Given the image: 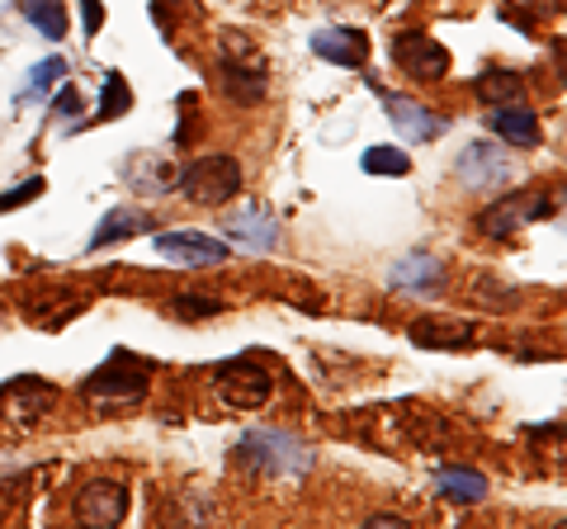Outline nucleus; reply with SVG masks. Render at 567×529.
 <instances>
[{
  "mask_svg": "<svg viewBox=\"0 0 567 529\" xmlns=\"http://www.w3.org/2000/svg\"><path fill=\"white\" fill-rule=\"evenodd\" d=\"M223 232L233 237L237 246H246V251H275L284 227H279V218H275L265 204H241V208H233V214H227Z\"/></svg>",
  "mask_w": 567,
  "mask_h": 529,
  "instance_id": "9d476101",
  "label": "nucleus"
},
{
  "mask_svg": "<svg viewBox=\"0 0 567 529\" xmlns=\"http://www.w3.org/2000/svg\"><path fill=\"white\" fill-rule=\"evenodd\" d=\"M383 104H388V123H393L406 143H435V137L450 128V118H440L435 110H425V104L406 100V95H383Z\"/></svg>",
  "mask_w": 567,
  "mask_h": 529,
  "instance_id": "f8f14e48",
  "label": "nucleus"
},
{
  "mask_svg": "<svg viewBox=\"0 0 567 529\" xmlns=\"http://www.w3.org/2000/svg\"><path fill=\"white\" fill-rule=\"evenodd\" d=\"M477 232H487L492 241H511L525 227V204H520V194H511V199H496L487 204L483 214H477Z\"/></svg>",
  "mask_w": 567,
  "mask_h": 529,
  "instance_id": "6ab92c4d",
  "label": "nucleus"
},
{
  "mask_svg": "<svg viewBox=\"0 0 567 529\" xmlns=\"http://www.w3.org/2000/svg\"><path fill=\"white\" fill-rule=\"evenodd\" d=\"M171 317H181V322H204V317H218L223 312V303H218V298H171Z\"/></svg>",
  "mask_w": 567,
  "mask_h": 529,
  "instance_id": "393cba45",
  "label": "nucleus"
},
{
  "mask_svg": "<svg viewBox=\"0 0 567 529\" xmlns=\"http://www.w3.org/2000/svg\"><path fill=\"white\" fill-rule=\"evenodd\" d=\"M473 95L487 104V110H496V104H511V100H525V81L516 72H502V66H492V72H483L473 81Z\"/></svg>",
  "mask_w": 567,
  "mask_h": 529,
  "instance_id": "aec40b11",
  "label": "nucleus"
},
{
  "mask_svg": "<svg viewBox=\"0 0 567 529\" xmlns=\"http://www.w3.org/2000/svg\"><path fill=\"white\" fill-rule=\"evenodd\" d=\"M393 62L412 81H440L450 72V48L435 43L431 33H398L393 39Z\"/></svg>",
  "mask_w": 567,
  "mask_h": 529,
  "instance_id": "1a4fd4ad",
  "label": "nucleus"
},
{
  "mask_svg": "<svg viewBox=\"0 0 567 529\" xmlns=\"http://www.w3.org/2000/svg\"><path fill=\"white\" fill-rule=\"evenodd\" d=\"M123 110H133V91L123 85L118 72H104V95L95 104V123H114Z\"/></svg>",
  "mask_w": 567,
  "mask_h": 529,
  "instance_id": "4be33fe9",
  "label": "nucleus"
},
{
  "mask_svg": "<svg viewBox=\"0 0 567 529\" xmlns=\"http://www.w3.org/2000/svg\"><path fill=\"white\" fill-rule=\"evenodd\" d=\"M554 214H558V199H554V194H544V189H535V199L525 204V222H544Z\"/></svg>",
  "mask_w": 567,
  "mask_h": 529,
  "instance_id": "bb28decb",
  "label": "nucleus"
},
{
  "mask_svg": "<svg viewBox=\"0 0 567 529\" xmlns=\"http://www.w3.org/2000/svg\"><path fill=\"white\" fill-rule=\"evenodd\" d=\"M312 52L331 66H364L369 62V39L360 29H346V24H331V29H317L312 33Z\"/></svg>",
  "mask_w": 567,
  "mask_h": 529,
  "instance_id": "4468645a",
  "label": "nucleus"
},
{
  "mask_svg": "<svg viewBox=\"0 0 567 529\" xmlns=\"http://www.w3.org/2000/svg\"><path fill=\"white\" fill-rule=\"evenodd\" d=\"M175 185H181L194 204L223 208L241 194V162L233 152H208V156H199L194 166H185L181 175H175Z\"/></svg>",
  "mask_w": 567,
  "mask_h": 529,
  "instance_id": "7ed1b4c3",
  "label": "nucleus"
},
{
  "mask_svg": "<svg viewBox=\"0 0 567 529\" xmlns=\"http://www.w3.org/2000/svg\"><path fill=\"white\" fill-rule=\"evenodd\" d=\"M81 10H85V33L95 39V33L104 29V6H100V0H81Z\"/></svg>",
  "mask_w": 567,
  "mask_h": 529,
  "instance_id": "c85d7f7f",
  "label": "nucleus"
},
{
  "mask_svg": "<svg viewBox=\"0 0 567 529\" xmlns=\"http://www.w3.org/2000/svg\"><path fill=\"white\" fill-rule=\"evenodd\" d=\"M43 189H48V180H43V175H33V180H24V185L6 189V194H0V214H10V208H24V204H33V199H39Z\"/></svg>",
  "mask_w": 567,
  "mask_h": 529,
  "instance_id": "a878e982",
  "label": "nucleus"
},
{
  "mask_svg": "<svg viewBox=\"0 0 567 529\" xmlns=\"http://www.w3.org/2000/svg\"><path fill=\"white\" fill-rule=\"evenodd\" d=\"M406 336L425 350H468L477 331H473L468 317H416Z\"/></svg>",
  "mask_w": 567,
  "mask_h": 529,
  "instance_id": "2eb2a0df",
  "label": "nucleus"
},
{
  "mask_svg": "<svg viewBox=\"0 0 567 529\" xmlns=\"http://www.w3.org/2000/svg\"><path fill=\"white\" fill-rule=\"evenodd\" d=\"M213 393H218L233 412H260L265 402L275 397V378L265 364L237 355V360H223L213 369Z\"/></svg>",
  "mask_w": 567,
  "mask_h": 529,
  "instance_id": "39448f33",
  "label": "nucleus"
},
{
  "mask_svg": "<svg viewBox=\"0 0 567 529\" xmlns=\"http://www.w3.org/2000/svg\"><path fill=\"white\" fill-rule=\"evenodd\" d=\"M454 175H458V185H468L473 194H496V189L511 185L516 166H511V156L496 143H468L464 152H458Z\"/></svg>",
  "mask_w": 567,
  "mask_h": 529,
  "instance_id": "0eeeda50",
  "label": "nucleus"
},
{
  "mask_svg": "<svg viewBox=\"0 0 567 529\" xmlns=\"http://www.w3.org/2000/svg\"><path fill=\"white\" fill-rule=\"evenodd\" d=\"M147 387H152V364L128 355V350H114V355L85 378V397L95 402V412H123L147 397Z\"/></svg>",
  "mask_w": 567,
  "mask_h": 529,
  "instance_id": "f03ea898",
  "label": "nucleus"
},
{
  "mask_svg": "<svg viewBox=\"0 0 567 529\" xmlns=\"http://www.w3.org/2000/svg\"><path fill=\"white\" fill-rule=\"evenodd\" d=\"M237 454L251 473L275 478V483H298L312 473V449L289 431H246Z\"/></svg>",
  "mask_w": 567,
  "mask_h": 529,
  "instance_id": "f257e3e1",
  "label": "nucleus"
},
{
  "mask_svg": "<svg viewBox=\"0 0 567 529\" xmlns=\"http://www.w3.org/2000/svg\"><path fill=\"white\" fill-rule=\"evenodd\" d=\"M62 76H66V62H62V58H43V62L29 72V91H24L20 100L29 104V100L52 95V85H62Z\"/></svg>",
  "mask_w": 567,
  "mask_h": 529,
  "instance_id": "b1692460",
  "label": "nucleus"
},
{
  "mask_svg": "<svg viewBox=\"0 0 567 529\" xmlns=\"http://www.w3.org/2000/svg\"><path fill=\"white\" fill-rule=\"evenodd\" d=\"M52 407H58V387L43 383V378H10L0 383V416L14 421V426H33V421H43Z\"/></svg>",
  "mask_w": 567,
  "mask_h": 529,
  "instance_id": "6e6552de",
  "label": "nucleus"
},
{
  "mask_svg": "<svg viewBox=\"0 0 567 529\" xmlns=\"http://www.w3.org/2000/svg\"><path fill=\"white\" fill-rule=\"evenodd\" d=\"M218 76H223V95L233 104H260L265 100V62H260L256 43L241 39V33H223Z\"/></svg>",
  "mask_w": 567,
  "mask_h": 529,
  "instance_id": "20e7f679",
  "label": "nucleus"
},
{
  "mask_svg": "<svg viewBox=\"0 0 567 529\" xmlns=\"http://www.w3.org/2000/svg\"><path fill=\"white\" fill-rule=\"evenodd\" d=\"M435 491L454 506H477L487 497V478L477 468H464V464H440L435 473Z\"/></svg>",
  "mask_w": 567,
  "mask_h": 529,
  "instance_id": "f3484780",
  "label": "nucleus"
},
{
  "mask_svg": "<svg viewBox=\"0 0 567 529\" xmlns=\"http://www.w3.org/2000/svg\"><path fill=\"white\" fill-rule=\"evenodd\" d=\"M360 166L369 175H406V170H412V156H406L402 147H369L360 156Z\"/></svg>",
  "mask_w": 567,
  "mask_h": 529,
  "instance_id": "5701e85b",
  "label": "nucleus"
},
{
  "mask_svg": "<svg viewBox=\"0 0 567 529\" xmlns=\"http://www.w3.org/2000/svg\"><path fill=\"white\" fill-rule=\"evenodd\" d=\"M52 114H81V95H76V85H66V81H62V95L52 100Z\"/></svg>",
  "mask_w": 567,
  "mask_h": 529,
  "instance_id": "cd10ccee",
  "label": "nucleus"
},
{
  "mask_svg": "<svg viewBox=\"0 0 567 529\" xmlns=\"http://www.w3.org/2000/svg\"><path fill=\"white\" fill-rule=\"evenodd\" d=\"M487 128L502 137L506 147H539L544 143V128H539V114L529 110L525 100H511V104H496V110L487 114Z\"/></svg>",
  "mask_w": 567,
  "mask_h": 529,
  "instance_id": "9b49d317",
  "label": "nucleus"
},
{
  "mask_svg": "<svg viewBox=\"0 0 567 529\" xmlns=\"http://www.w3.org/2000/svg\"><path fill=\"white\" fill-rule=\"evenodd\" d=\"M156 251L175 264H223L227 260V241L208 237V232H156Z\"/></svg>",
  "mask_w": 567,
  "mask_h": 529,
  "instance_id": "ddd939ff",
  "label": "nucleus"
},
{
  "mask_svg": "<svg viewBox=\"0 0 567 529\" xmlns=\"http://www.w3.org/2000/svg\"><path fill=\"white\" fill-rule=\"evenodd\" d=\"M24 20L43 33V39H52V43H62L66 39V6L62 0H24Z\"/></svg>",
  "mask_w": 567,
  "mask_h": 529,
  "instance_id": "412c9836",
  "label": "nucleus"
},
{
  "mask_svg": "<svg viewBox=\"0 0 567 529\" xmlns=\"http://www.w3.org/2000/svg\"><path fill=\"white\" fill-rule=\"evenodd\" d=\"M137 232H152V214H142V208H133V204H118V208H110V214L95 222L91 251H100V246H114L123 237H137Z\"/></svg>",
  "mask_w": 567,
  "mask_h": 529,
  "instance_id": "a211bd4d",
  "label": "nucleus"
},
{
  "mask_svg": "<svg viewBox=\"0 0 567 529\" xmlns=\"http://www.w3.org/2000/svg\"><path fill=\"white\" fill-rule=\"evenodd\" d=\"M71 516H76V525H85V529H114V525H123V516H128V487L114 483V478L81 483L76 501H71Z\"/></svg>",
  "mask_w": 567,
  "mask_h": 529,
  "instance_id": "423d86ee",
  "label": "nucleus"
},
{
  "mask_svg": "<svg viewBox=\"0 0 567 529\" xmlns=\"http://www.w3.org/2000/svg\"><path fill=\"white\" fill-rule=\"evenodd\" d=\"M388 284H393L398 293H435V289H445V264H440L435 256H425V251H412V256L393 260Z\"/></svg>",
  "mask_w": 567,
  "mask_h": 529,
  "instance_id": "dca6fc26",
  "label": "nucleus"
},
{
  "mask_svg": "<svg viewBox=\"0 0 567 529\" xmlns=\"http://www.w3.org/2000/svg\"><path fill=\"white\" fill-rule=\"evenodd\" d=\"M369 525H398V529H402L406 516H393V510H388V516H369Z\"/></svg>",
  "mask_w": 567,
  "mask_h": 529,
  "instance_id": "c756f323",
  "label": "nucleus"
}]
</instances>
